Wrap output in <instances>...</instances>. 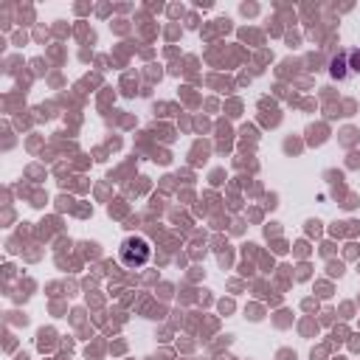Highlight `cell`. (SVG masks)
Returning <instances> with one entry per match:
<instances>
[{
    "instance_id": "obj_1",
    "label": "cell",
    "mask_w": 360,
    "mask_h": 360,
    "mask_svg": "<svg viewBox=\"0 0 360 360\" xmlns=\"http://www.w3.org/2000/svg\"><path fill=\"white\" fill-rule=\"evenodd\" d=\"M118 259L124 267H143L152 259V248L143 236H127L118 248Z\"/></svg>"
}]
</instances>
